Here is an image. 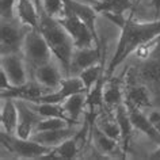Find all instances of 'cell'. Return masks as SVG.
Wrapping results in <instances>:
<instances>
[{
  "label": "cell",
  "mask_w": 160,
  "mask_h": 160,
  "mask_svg": "<svg viewBox=\"0 0 160 160\" xmlns=\"http://www.w3.org/2000/svg\"><path fill=\"white\" fill-rule=\"evenodd\" d=\"M17 6V0H0V12L2 19H15L14 8Z\"/></svg>",
  "instance_id": "31"
},
{
  "label": "cell",
  "mask_w": 160,
  "mask_h": 160,
  "mask_svg": "<svg viewBox=\"0 0 160 160\" xmlns=\"http://www.w3.org/2000/svg\"><path fill=\"white\" fill-rule=\"evenodd\" d=\"M0 119H2V125L4 132L10 134L17 133L18 128V121H19V111L15 99L7 98L4 101L2 109V114H0Z\"/></svg>",
  "instance_id": "22"
},
{
  "label": "cell",
  "mask_w": 160,
  "mask_h": 160,
  "mask_svg": "<svg viewBox=\"0 0 160 160\" xmlns=\"http://www.w3.org/2000/svg\"><path fill=\"white\" fill-rule=\"evenodd\" d=\"M30 106L37 111V113L41 115L42 118H62L67 119V121L72 122L73 125H78V121H72L68 115L65 107L62 106V103H34V102H29Z\"/></svg>",
  "instance_id": "25"
},
{
  "label": "cell",
  "mask_w": 160,
  "mask_h": 160,
  "mask_svg": "<svg viewBox=\"0 0 160 160\" xmlns=\"http://www.w3.org/2000/svg\"><path fill=\"white\" fill-rule=\"evenodd\" d=\"M133 8V3L130 0H113L109 4H106L105 7H102L98 12H113V14H119L123 15L126 10H132Z\"/></svg>",
  "instance_id": "29"
},
{
  "label": "cell",
  "mask_w": 160,
  "mask_h": 160,
  "mask_svg": "<svg viewBox=\"0 0 160 160\" xmlns=\"http://www.w3.org/2000/svg\"><path fill=\"white\" fill-rule=\"evenodd\" d=\"M142 0H134V3H133V8H132V14H134L136 12V8L140 6V3H141Z\"/></svg>",
  "instance_id": "36"
},
{
  "label": "cell",
  "mask_w": 160,
  "mask_h": 160,
  "mask_svg": "<svg viewBox=\"0 0 160 160\" xmlns=\"http://www.w3.org/2000/svg\"><path fill=\"white\" fill-rule=\"evenodd\" d=\"M95 125H97L105 134L109 136V137L121 142L122 133H121V129H119V125H118L117 118H115L114 111L105 109L98 115V118L95 119Z\"/></svg>",
  "instance_id": "20"
},
{
  "label": "cell",
  "mask_w": 160,
  "mask_h": 160,
  "mask_svg": "<svg viewBox=\"0 0 160 160\" xmlns=\"http://www.w3.org/2000/svg\"><path fill=\"white\" fill-rule=\"evenodd\" d=\"M153 52L138 67H132L138 82L147 86L153 99V105L160 106V41L155 42Z\"/></svg>",
  "instance_id": "3"
},
{
  "label": "cell",
  "mask_w": 160,
  "mask_h": 160,
  "mask_svg": "<svg viewBox=\"0 0 160 160\" xmlns=\"http://www.w3.org/2000/svg\"><path fill=\"white\" fill-rule=\"evenodd\" d=\"M34 76H35V80L42 87H45L48 91H50V90L56 91L57 88H60V86H61V83L64 80L61 73H60V69L52 61L37 68L34 71Z\"/></svg>",
  "instance_id": "16"
},
{
  "label": "cell",
  "mask_w": 160,
  "mask_h": 160,
  "mask_svg": "<svg viewBox=\"0 0 160 160\" xmlns=\"http://www.w3.org/2000/svg\"><path fill=\"white\" fill-rule=\"evenodd\" d=\"M17 19L23 25L30 26L31 29H38L39 25V15L38 10L30 0H17Z\"/></svg>",
  "instance_id": "21"
},
{
  "label": "cell",
  "mask_w": 160,
  "mask_h": 160,
  "mask_svg": "<svg viewBox=\"0 0 160 160\" xmlns=\"http://www.w3.org/2000/svg\"><path fill=\"white\" fill-rule=\"evenodd\" d=\"M103 99H105L106 109L111 111H114L121 103H123L125 97H123V86L121 84V80L113 78L106 79L105 90H103Z\"/></svg>",
  "instance_id": "18"
},
{
  "label": "cell",
  "mask_w": 160,
  "mask_h": 160,
  "mask_svg": "<svg viewBox=\"0 0 160 160\" xmlns=\"http://www.w3.org/2000/svg\"><path fill=\"white\" fill-rule=\"evenodd\" d=\"M76 133H78V132L73 129V125H71V126L62 128V129L35 132V133H33V136H31L30 138L39 142V144H42V145L53 148V147L60 145V144L64 142L65 140L73 137Z\"/></svg>",
  "instance_id": "15"
},
{
  "label": "cell",
  "mask_w": 160,
  "mask_h": 160,
  "mask_svg": "<svg viewBox=\"0 0 160 160\" xmlns=\"http://www.w3.org/2000/svg\"><path fill=\"white\" fill-rule=\"evenodd\" d=\"M103 69H105V68H103V61H102V62L97 64V65L86 68L84 71H82L79 73V78L83 82V84H84L87 94H88L91 88L95 86V83L99 80V78L103 76Z\"/></svg>",
  "instance_id": "27"
},
{
  "label": "cell",
  "mask_w": 160,
  "mask_h": 160,
  "mask_svg": "<svg viewBox=\"0 0 160 160\" xmlns=\"http://www.w3.org/2000/svg\"><path fill=\"white\" fill-rule=\"evenodd\" d=\"M123 97H125V103L134 105L144 109V107H153V99L147 88L145 84L138 82L134 75L133 68L125 69V82H123Z\"/></svg>",
  "instance_id": "8"
},
{
  "label": "cell",
  "mask_w": 160,
  "mask_h": 160,
  "mask_svg": "<svg viewBox=\"0 0 160 160\" xmlns=\"http://www.w3.org/2000/svg\"><path fill=\"white\" fill-rule=\"evenodd\" d=\"M64 4H65L64 6V11L57 18V21L67 30V33L71 35L75 48H92L94 45L101 46L97 45V41H95L88 26L76 15V12L65 2H64Z\"/></svg>",
  "instance_id": "4"
},
{
  "label": "cell",
  "mask_w": 160,
  "mask_h": 160,
  "mask_svg": "<svg viewBox=\"0 0 160 160\" xmlns=\"http://www.w3.org/2000/svg\"><path fill=\"white\" fill-rule=\"evenodd\" d=\"M73 125L72 122L67 121L62 118H42L39 123L37 125L35 132H42V130H54V129H62V128ZM34 132V133H35Z\"/></svg>",
  "instance_id": "28"
},
{
  "label": "cell",
  "mask_w": 160,
  "mask_h": 160,
  "mask_svg": "<svg viewBox=\"0 0 160 160\" xmlns=\"http://www.w3.org/2000/svg\"><path fill=\"white\" fill-rule=\"evenodd\" d=\"M86 103H87V94L86 92H79L69 97L65 102L62 103V106L65 107L68 115L72 121H78L82 113L86 109Z\"/></svg>",
  "instance_id": "26"
},
{
  "label": "cell",
  "mask_w": 160,
  "mask_h": 160,
  "mask_svg": "<svg viewBox=\"0 0 160 160\" xmlns=\"http://www.w3.org/2000/svg\"><path fill=\"white\" fill-rule=\"evenodd\" d=\"M25 62V57L19 53L2 56V69L7 73L12 86H22L27 83Z\"/></svg>",
  "instance_id": "12"
},
{
  "label": "cell",
  "mask_w": 160,
  "mask_h": 160,
  "mask_svg": "<svg viewBox=\"0 0 160 160\" xmlns=\"http://www.w3.org/2000/svg\"><path fill=\"white\" fill-rule=\"evenodd\" d=\"M64 2L75 11L76 15H78L87 26H88V29L91 30V33H92L95 41H97V45H101V41H99V37H98V33H97V26H95L98 11L94 8V6L91 7V6H87V4H82V3L75 2V0H64Z\"/></svg>",
  "instance_id": "19"
},
{
  "label": "cell",
  "mask_w": 160,
  "mask_h": 160,
  "mask_svg": "<svg viewBox=\"0 0 160 160\" xmlns=\"http://www.w3.org/2000/svg\"><path fill=\"white\" fill-rule=\"evenodd\" d=\"M158 35H160V21L138 22L134 21V14L130 12L129 18L121 27V37H119L115 54L111 58L109 68L106 71V79L111 78L115 68L130 53H133L138 46L149 42L151 39L156 38Z\"/></svg>",
  "instance_id": "1"
},
{
  "label": "cell",
  "mask_w": 160,
  "mask_h": 160,
  "mask_svg": "<svg viewBox=\"0 0 160 160\" xmlns=\"http://www.w3.org/2000/svg\"><path fill=\"white\" fill-rule=\"evenodd\" d=\"M90 136L92 137L95 145L98 147V149L102 152V153H107V155H111V156H119V158H123V149H121L122 144L117 141V140L109 137L107 134H105L103 132L99 129V128L95 125L91 126V132H90Z\"/></svg>",
  "instance_id": "17"
},
{
  "label": "cell",
  "mask_w": 160,
  "mask_h": 160,
  "mask_svg": "<svg viewBox=\"0 0 160 160\" xmlns=\"http://www.w3.org/2000/svg\"><path fill=\"white\" fill-rule=\"evenodd\" d=\"M90 2H91V3H92V4H95V3H97V2H98V0H90Z\"/></svg>",
  "instance_id": "37"
},
{
  "label": "cell",
  "mask_w": 160,
  "mask_h": 160,
  "mask_svg": "<svg viewBox=\"0 0 160 160\" xmlns=\"http://www.w3.org/2000/svg\"><path fill=\"white\" fill-rule=\"evenodd\" d=\"M37 10L39 15L38 30L41 31L43 38L46 39L53 56L61 64L65 78H69L71 60H72V53H73V49H75L73 41H72L71 35L67 33V30L60 25L57 18L50 17L49 14H46V11L42 7V3H39V0H37Z\"/></svg>",
  "instance_id": "2"
},
{
  "label": "cell",
  "mask_w": 160,
  "mask_h": 160,
  "mask_svg": "<svg viewBox=\"0 0 160 160\" xmlns=\"http://www.w3.org/2000/svg\"><path fill=\"white\" fill-rule=\"evenodd\" d=\"M110 2H113V0H98L97 3H95V4H92L94 6V8L97 10V11H99L102 8V7H105L106 4H109Z\"/></svg>",
  "instance_id": "34"
},
{
  "label": "cell",
  "mask_w": 160,
  "mask_h": 160,
  "mask_svg": "<svg viewBox=\"0 0 160 160\" xmlns=\"http://www.w3.org/2000/svg\"><path fill=\"white\" fill-rule=\"evenodd\" d=\"M114 114H115V118H117L119 129H121V133H122V138H121L122 149L126 152L128 148H129V142H130L132 133H133L134 128H133V123L130 121L129 113H128V107H126L125 103H121V105L114 110Z\"/></svg>",
  "instance_id": "24"
},
{
  "label": "cell",
  "mask_w": 160,
  "mask_h": 160,
  "mask_svg": "<svg viewBox=\"0 0 160 160\" xmlns=\"http://www.w3.org/2000/svg\"><path fill=\"white\" fill-rule=\"evenodd\" d=\"M79 92H86V87L83 82L80 80L79 76H69V78L64 79L60 88H57L54 92H48L42 97H39L34 103H64L69 97Z\"/></svg>",
  "instance_id": "10"
},
{
  "label": "cell",
  "mask_w": 160,
  "mask_h": 160,
  "mask_svg": "<svg viewBox=\"0 0 160 160\" xmlns=\"http://www.w3.org/2000/svg\"><path fill=\"white\" fill-rule=\"evenodd\" d=\"M102 45L92 48H75L71 60V76H79L80 72L84 71L86 68L102 62Z\"/></svg>",
  "instance_id": "9"
},
{
  "label": "cell",
  "mask_w": 160,
  "mask_h": 160,
  "mask_svg": "<svg viewBox=\"0 0 160 160\" xmlns=\"http://www.w3.org/2000/svg\"><path fill=\"white\" fill-rule=\"evenodd\" d=\"M80 148L76 142L75 136L71 138L65 140L57 147H53L50 152H48L46 155H43L41 159H56V160H71L75 159L76 155L79 153Z\"/></svg>",
  "instance_id": "23"
},
{
  "label": "cell",
  "mask_w": 160,
  "mask_h": 160,
  "mask_svg": "<svg viewBox=\"0 0 160 160\" xmlns=\"http://www.w3.org/2000/svg\"><path fill=\"white\" fill-rule=\"evenodd\" d=\"M15 102H17L19 111V121L15 134L21 138H30L37 129V125L42 119V117L30 106V103H27V101L15 99Z\"/></svg>",
  "instance_id": "11"
},
{
  "label": "cell",
  "mask_w": 160,
  "mask_h": 160,
  "mask_svg": "<svg viewBox=\"0 0 160 160\" xmlns=\"http://www.w3.org/2000/svg\"><path fill=\"white\" fill-rule=\"evenodd\" d=\"M30 30V26L23 25L18 19H2V26H0L2 56L19 53L23 48L26 34Z\"/></svg>",
  "instance_id": "6"
},
{
  "label": "cell",
  "mask_w": 160,
  "mask_h": 160,
  "mask_svg": "<svg viewBox=\"0 0 160 160\" xmlns=\"http://www.w3.org/2000/svg\"><path fill=\"white\" fill-rule=\"evenodd\" d=\"M12 84H11L8 76H7V73L4 71L2 69V72H0V88H2V91H6V90H10L12 88Z\"/></svg>",
  "instance_id": "32"
},
{
  "label": "cell",
  "mask_w": 160,
  "mask_h": 160,
  "mask_svg": "<svg viewBox=\"0 0 160 160\" xmlns=\"http://www.w3.org/2000/svg\"><path fill=\"white\" fill-rule=\"evenodd\" d=\"M42 7L50 17L57 18L64 11V0H42Z\"/></svg>",
  "instance_id": "30"
},
{
  "label": "cell",
  "mask_w": 160,
  "mask_h": 160,
  "mask_svg": "<svg viewBox=\"0 0 160 160\" xmlns=\"http://www.w3.org/2000/svg\"><path fill=\"white\" fill-rule=\"evenodd\" d=\"M45 94H48V90L35 80V82H27L22 86H14L10 90L2 91V98L23 99V101L27 102H35L39 97H42Z\"/></svg>",
  "instance_id": "13"
},
{
  "label": "cell",
  "mask_w": 160,
  "mask_h": 160,
  "mask_svg": "<svg viewBox=\"0 0 160 160\" xmlns=\"http://www.w3.org/2000/svg\"><path fill=\"white\" fill-rule=\"evenodd\" d=\"M2 142L10 152L22 159H41L52 148L42 145L31 138H21L17 134L2 132Z\"/></svg>",
  "instance_id": "7"
},
{
  "label": "cell",
  "mask_w": 160,
  "mask_h": 160,
  "mask_svg": "<svg viewBox=\"0 0 160 160\" xmlns=\"http://www.w3.org/2000/svg\"><path fill=\"white\" fill-rule=\"evenodd\" d=\"M125 105L128 107V113H129L130 121H132V123H133L134 129H137V130L141 132V133L148 136L152 141H155V142L158 141L159 129H158V126L151 121V118H148L147 115L141 111L140 107L134 106V105H129V103H125Z\"/></svg>",
  "instance_id": "14"
},
{
  "label": "cell",
  "mask_w": 160,
  "mask_h": 160,
  "mask_svg": "<svg viewBox=\"0 0 160 160\" xmlns=\"http://www.w3.org/2000/svg\"><path fill=\"white\" fill-rule=\"evenodd\" d=\"M152 6L155 8V18L158 19L159 14H160V0H152Z\"/></svg>",
  "instance_id": "35"
},
{
  "label": "cell",
  "mask_w": 160,
  "mask_h": 160,
  "mask_svg": "<svg viewBox=\"0 0 160 160\" xmlns=\"http://www.w3.org/2000/svg\"><path fill=\"white\" fill-rule=\"evenodd\" d=\"M22 52L26 64H29L33 71L43 64L52 61V54H53L46 39L43 38V35L38 29H31L26 34Z\"/></svg>",
  "instance_id": "5"
},
{
  "label": "cell",
  "mask_w": 160,
  "mask_h": 160,
  "mask_svg": "<svg viewBox=\"0 0 160 160\" xmlns=\"http://www.w3.org/2000/svg\"><path fill=\"white\" fill-rule=\"evenodd\" d=\"M156 126H158V129H159V138H158V141H156L159 144V148L148 156V159H151V160H160V123L159 125H156Z\"/></svg>",
  "instance_id": "33"
}]
</instances>
